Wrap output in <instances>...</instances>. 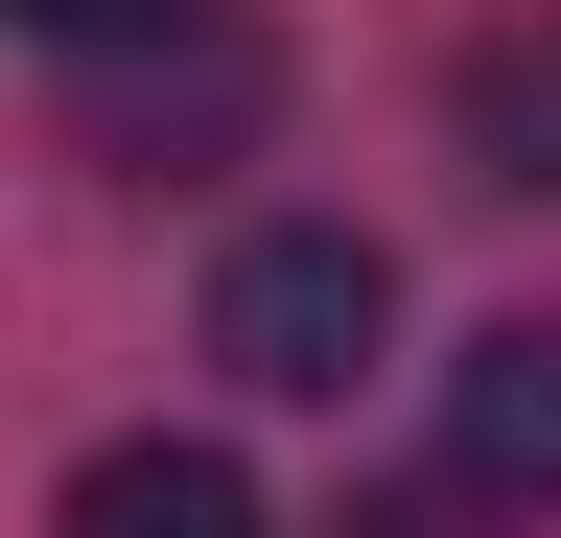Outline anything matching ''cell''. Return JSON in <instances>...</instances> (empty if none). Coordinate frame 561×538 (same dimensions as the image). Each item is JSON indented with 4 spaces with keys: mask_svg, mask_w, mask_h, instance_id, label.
Listing matches in <instances>:
<instances>
[{
    "mask_svg": "<svg viewBox=\"0 0 561 538\" xmlns=\"http://www.w3.org/2000/svg\"><path fill=\"white\" fill-rule=\"evenodd\" d=\"M70 71H94V164H140V187L234 164L257 117H280V47L234 24V0H140V24H94V47H70Z\"/></svg>",
    "mask_w": 561,
    "mask_h": 538,
    "instance_id": "2",
    "label": "cell"
},
{
    "mask_svg": "<svg viewBox=\"0 0 561 538\" xmlns=\"http://www.w3.org/2000/svg\"><path fill=\"white\" fill-rule=\"evenodd\" d=\"M0 24H24V47H94V24H140V0H0Z\"/></svg>",
    "mask_w": 561,
    "mask_h": 538,
    "instance_id": "6",
    "label": "cell"
},
{
    "mask_svg": "<svg viewBox=\"0 0 561 538\" xmlns=\"http://www.w3.org/2000/svg\"><path fill=\"white\" fill-rule=\"evenodd\" d=\"M445 492L561 515V305H515V328H468V352H445Z\"/></svg>",
    "mask_w": 561,
    "mask_h": 538,
    "instance_id": "3",
    "label": "cell"
},
{
    "mask_svg": "<svg viewBox=\"0 0 561 538\" xmlns=\"http://www.w3.org/2000/svg\"><path fill=\"white\" fill-rule=\"evenodd\" d=\"M375 328H398V257L351 211H257L234 257H210V375H234V398H351Z\"/></svg>",
    "mask_w": 561,
    "mask_h": 538,
    "instance_id": "1",
    "label": "cell"
},
{
    "mask_svg": "<svg viewBox=\"0 0 561 538\" xmlns=\"http://www.w3.org/2000/svg\"><path fill=\"white\" fill-rule=\"evenodd\" d=\"M70 538H257V468L234 445H187V422H140L70 468Z\"/></svg>",
    "mask_w": 561,
    "mask_h": 538,
    "instance_id": "5",
    "label": "cell"
},
{
    "mask_svg": "<svg viewBox=\"0 0 561 538\" xmlns=\"http://www.w3.org/2000/svg\"><path fill=\"white\" fill-rule=\"evenodd\" d=\"M445 141H468V187H561V0L445 47Z\"/></svg>",
    "mask_w": 561,
    "mask_h": 538,
    "instance_id": "4",
    "label": "cell"
}]
</instances>
